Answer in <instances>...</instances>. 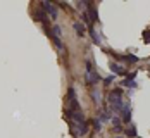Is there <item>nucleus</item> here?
<instances>
[{
    "mask_svg": "<svg viewBox=\"0 0 150 138\" xmlns=\"http://www.w3.org/2000/svg\"><path fill=\"white\" fill-rule=\"evenodd\" d=\"M121 117H122V123H129L131 121V107H129V104H126V107L122 109Z\"/></svg>",
    "mask_w": 150,
    "mask_h": 138,
    "instance_id": "obj_6",
    "label": "nucleus"
},
{
    "mask_svg": "<svg viewBox=\"0 0 150 138\" xmlns=\"http://www.w3.org/2000/svg\"><path fill=\"white\" fill-rule=\"evenodd\" d=\"M91 124H93L95 131H100V130H102V123H100L98 119H93V121H91Z\"/></svg>",
    "mask_w": 150,
    "mask_h": 138,
    "instance_id": "obj_19",
    "label": "nucleus"
},
{
    "mask_svg": "<svg viewBox=\"0 0 150 138\" xmlns=\"http://www.w3.org/2000/svg\"><path fill=\"white\" fill-rule=\"evenodd\" d=\"M122 86H128V88H136L138 83L135 79H122Z\"/></svg>",
    "mask_w": 150,
    "mask_h": 138,
    "instance_id": "obj_15",
    "label": "nucleus"
},
{
    "mask_svg": "<svg viewBox=\"0 0 150 138\" xmlns=\"http://www.w3.org/2000/svg\"><path fill=\"white\" fill-rule=\"evenodd\" d=\"M109 67L116 73V74H121V76H124L126 74V71H124V67L122 66H119L117 62H109Z\"/></svg>",
    "mask_w": 150,
    "mask_h": 138,
    "instance_id": "obj_7",
    "label": "nucleus"
},
{
    "mask_svg": "<svg viewBox=\"0 0 150 138\" xmlns=\"http://www.w3.org/2000/svg\"><path fill=\"white\" fill-rule=\"evenodd\" d=\"M112 81H114V78H112V76H107V78H105V79H104V83H105V85H107V86H109V85H110Z\"/></svg>",
    "mask_w": 150,
    "mask_h": 138,
    "instance_id": "obj_22",
    "label": "nucleus"
},
{
    "mask_svg": "<svg viewBox=\"0 0 150 138\" xmlns=\"http://www.w3.org/2000/svg\"><path fill=\"white\" fill-rule=\"evenodd\" d=\"M52 40H54V43H55V47L59 48V50H64V43H62V40H60L59 36H55L54 33H52V36H50Z\"/></svg>",
    "mask_w": 150,
    "mask_h": 138,
    "instance_id": "obj_14",
    "label": "nucleus"
},
{
    "mask_svg": "<svg viewBox=\"0 0 150 138\" xmlns=\"http://www.w3.org/2000/svg\"><path fill=\"white\" fill-rule=\"evenodd\" d=\"M90 35H91V40L95 42V45H100V36L95 30H90Z\"/></svg>",
    "mask_w": 150,
    "mask_h": 138,
    "instance_id": "obj_16",
    "label": "nucleus"
},
{
    "mask_svg": "<svg viewBox=\"0 0 150 138\" xmlns=\"http://www.w3.org/2000/svg\"><path fill=\"white\" fill-rule=\"evenodd\" d=\"M117 138H122V137H117Z\"/></svg>",
    "mask_w": 150,
    "mask_h": 138,
    "instance_id": "obj_25",
    "label": "nucleus"
},
{
    "mask_svg": "<svg viewBox=\"0 0 150 138\" xmlns=\"http://www.w3.org/2000/svg\"><path fill=\"white\" fill-rule=\"evenodd\" d=\"M67 109H71V110H79V102H78V97H76L74 86H69V88H67Z\"/></svg>",
    "mask_w": 150,
    "mask_h": 138,
    "instance_id": "obj_2",
    "label": "nucleus"
},
{
    "mask_svg": "<svg viewBox=\"0 0 150 138\" xmlns=\"http://www.w3.org/2000/svg\"><path fill=\"white\" fill-rule=\"evenodd\" d=\"M42 9L45 11L47 14L50 16V17H57V14H59V11H57V7L54 5V4H50V2H42Z\"/></svg>",
    "mask_w": 150,
    "mask_h": 138,
    "instance_id": "obj_5",
    "label": "nucleus"
},
{
    "mask_svg": "<svg viewBox=\"0 0 150 138\" xmlns=\"http://www.w3.org/2000/svg\"><path fill=\"white\" fill-rule=\"evenodd\" d=\"M71 131L78 137H83V135L88 133V123H74V121H71Z\"/></svg>",
    "mask_w": 150,
    "mask_h": 138,
    "instance_id": "obj_3",
    "label": "nucleus"
},
{
    "mask_svg": "<svg viewBox=\"0 0 150 138\" xmlns=\"http://www.w3.org/2000/svg\"><path fill=\"white\" fill-rule=\"evenodd\" d=\"M114 131H116V133H119V131H122V128H121V126H114Z\"/></svg>",
    "mask_w": 150,
    "mask_h": 138,
    "instance_id": "obj_24",
    "label": "nucleus"
},
{
    "mask_svg": "<svg viewBox=\"0 0 150 138\" xmlns=\"http://www.w3.org/2000/svg\"><path fill=\"white\" fill-rule=\"evenodd\" d=\"M66 116H67L69 119H73L74 123H86L83 110H71V109H66Z\"/></svg>",
    "mask_w": 150,
    "mask_h": 138,
    "instance_id": "obj_4",
    "label": "nucleus"
},
{
    "mask_svg": "<svg viewBox=\"0 0 150 138\" xmlns=\"http://www.w3.org/2000/svg\"><path fill=\"white\" fill-rule=\"evenodd\" d=\"M112 123L116 124V126H121V121L117 119V117H112Z\"/></svg>",
    "mask_w": 150,
    "mask_h": 138,
    "instance_id": "obj_23",
    "label": "nucleus"
},
{
    "mask_svg": "<svg viewBox=\"0 0 150 138\" xmlns=\"http://www.w3.org/2000/svg\"><path fill=\"white\" fill-rule=\"evenodd\" d=\"M143 38H145V42H149V43H150V31L149 30L143 31Z\"/></svg>",
    "mask_w": 150,
    "mask_h": 138,
    "instance_id": "obj_20",
    "label": "nucleus"
},
{
    "mask_svg": "<svg viewBox=\"0 0 150 138\" xmlns=\"http://www.w3.org/2000/svg\"><path fill=\"white\" fill-rule=\"evenodd\" d=\"M81 21H83L85 24H91V19L88 17V12H86V11H83V12H81Z\"/></svg>",
    "mask_w": 150,
    "mask_h": 138,
    "instance_id": "obj_17",
    "label": "nucleus"
},
{
    "mask_svg": "<svg viewBox=\"0 0 150 138\" xmlns=\"http://www.w3.org/2000/svg\"><path fill=\"white\" fill-rule=\"evenodd\" d=\"M88 14H90V19L93 21V23H97V21H98V14H97V9H95V7H93L91 4H90V7H88Z\"/></svg>",
    "mask_w": 150,
    "mask_h": 138,
    "instance_id": "obj_12",
    "label": "nucleus"
},
{
    "mask_svg": "<svg viewBox=\"0 0 150 138\" xmlns=\"http://www.w3.org/2000/svg\"><path fill=\"white\" fill-rule=\"evenodd\" d=\"M35 14H36V19H38V21H42L43 24H47V23H48V19H47V12L43 11V9L35 11Z\"/></svg>",
    "mask_w": 150,
    "mask_h": 138,
    "instance_id": "obj_9",
    "label": "nucleus"
},
{
    "mask_svg": "<svg viewBox=\"0 0 150 138\" xmlns=\"http://www.w3.org/2000/svg\"><path fill=\"white\" fill-rule=\"evenodd\" d=\"M90 95H91V100H93L97 105H100V100H102V98H100V97H102V95H100V90H98V88H95Z\"/></svg>",
    "mask_w": 150,
    "mask_h": 138,
    "instance_id": "obj_10",
    "label": "nucleus"
},
{
    "mask_svg": "<svg viewBox=\"0 0 150 138\" xmlns=\"http://www.w3.org/2000/svg\"><path fill=\"white\" fill-rule=\"evenodd\" d=\"M97 81H100V76H98L97 71H93L91 62L86 61V76H85V83H86L88 86H91V85H95Z\"/></svg>",
    "mask_w": 150,
    "mask_h": 138,
    "instance_id": "obj_1",
    "label": "nucleus"
},
{
    "mask_svg": "<svg viewBox=\"0 0 150 138\" xmlns=\"http://www.w3.org/2000/svg\"><path fill=\"white\" fill-rule=\"evenodd\" d=\"M140 61V57H136L133 54H128V55H122V62H128V64H135Z\"/></svg>",
    "mask_w": 150,
    "mask_h": 138,
    "instance_id": "obj_11",
    "label": "nucleus"
},
{
    "mask_svg": "<svg viewBox=\"0 0 150 138\" xmlns=\"http://www.w3.org/2000/svg\"><path fill=\"white\" fill-rule=\"evenodd\" d=\"M73 28L76 30L78 35H81V36L85 35V24H83V23H74V24H73Z\"/></svg>",
    "mask_w": 150,
    "mask_h": 138,
    "instance_id": "obj_13",
    "label": "nucleus"
},
{
    "mask_svg": "<svg viewBox=\"0 0 150 138\" xmlns=\"http://www.w3.org/2000/svg\"><path fill=\"white\" fill-rule=\"evenodd\" d=\"M97 119L100 123H109V119H112V114H110V110H100Z\"/></svg>",
    "mask_w": 150,
    "mask_h": 138,
    "instance_id": "obj_8",
    "label": "nucleus"
},
{
    "mask_svg": "<svg viewBox=\"0 0 150 138\" xmlns=\"http://www.w3.org/2000/svg\"><path fill=\"white\" fill-rule=\"evenodd\" d=\"M124 133H126V137H136V128H126L124 130Z\"/></svg>",
    "mask_w": 150,
    "mask_h": 138,
    "instance_id": "obj_18",
    "label": "nucleus"
},
{
    "mask_svg": "<svg viewBox=\"0 0 150 138\" xmlns=\"http://www.w3.org/2000/svg\"><path fill=\"white\" fill-rule=\"evenodd\" d=\"M52 30H54V35H55V36H60V33H62V31H60L59 26H54Z\"/></svg>",
    "mask_w": 150,
    "mask_h": 138,
    "instance_id": "obj_21",
    "label": "nucleus"
}]
</instances>
